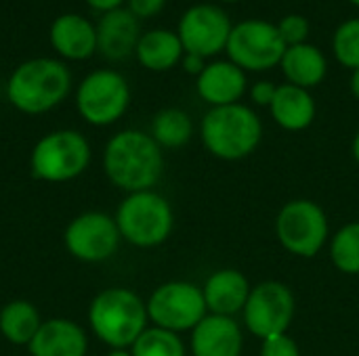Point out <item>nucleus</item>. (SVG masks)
<instances>
[{"label":"nucleus","instance_id":"1","mask_svg":"<svg viewBox=\"0 0 359 356\" xmlns=\"http://www.w3.org/2000/svg\"><path fill=\"white\" fill-rule=\"evenodd\" d=\"M103 170L122 191H151L164 172L162 147L147 132L122 130L105 145Z\"/></svg>","mask_w":359,"mask_h":356},{"label":"nucleus","instance_id":"2","mask_svg":"<svg viewBox=\"0 0 359 356\" xmlns=\"http://www.w3.org/2000/svg\"><path fill=\"white\" fill-rule=\"evenodd\" d=\"M147 304L128 287H107L88 306L93 334L111 350L130 348L147 329Z\"/></svg>","mask_w":359,"mask_h":356},{"label":"nucleus","instance_id":"3","mask_svg":"<svg viewBox=\"0 0 359 356\" xmlns=\"http://www.w3.org/2000/svg\"><path fill=\"white\" fill-rule=\"evenodd\" d=\"M72 76L65 63L32 59L21 63L6 82V99L21 113L40 115L57 107L69 92Z\"/></svg>","mask_w":359,"mask_h":356},{"label":"nucleus","instance_id":"4","mask_svg":"<svg viewBox=\"0 0 359 356\" xmlns=\"http://www.w3.org/2000/svg\"><path fill=\"white\" fill-rule=\"evenodd\" d=\"M200 136L208 153L225 162H236L248 157L259 147L263 124L257 111L242 103L210 107L202 118Z\"/></svg>","mask_w":359,"mask_h":356},{"label":"nucleus","instance_id":"5","mask_svg":"<svg viewBox=\"0 0 359 356\" xmlns=\"http://www.w3.org/2000/svg\"><path fill=\"white\" fill-rule=\"evenodd\" d=\"M116 225L124 241L137 248H156L170 237L175 216L162 195L139 191L122 199L116 212Z\"/></svg>","mask_w":359,"mask_h":356},{"label":"nucleus","instance_id":"6","mask_svg":"<svg viewBox=\"0 0 359 356\" xmlns=\"http://www.w3.org/2000/svg\"><path fill=\"white\" fill-rule=\"evenodd\" d=\"M90 164V145L78 130H55L44 134L32 149V174L46 183L78 178Z\"/></svg>","mask_w":359,"mask_h":356},{"label":"nucleus","instance_id":"7","mask_svg":"<svg viewBox=\"0 0 359 356\" xmlns=\"http://www.w3.org/2000/svg\"><path fill=\"white\" fill-rule=\"evenodd\" d=\"M225 52L244 71H269L280 67L286 44L276 23L267 19H244L233 23Z\"/></svg>","mask_w":359,"mask_h":356},{"label":"nucleus","instance_id":"8","mask_svg":"<svg viewBox=\"0 0 359 356\" xmlns=\"http://www.w3.org/2000/svg\"><path fill=\"white\" fill-rule=\"evenodd\" d=\"M130 105V86L116 69H97L88 73L76 92V107L82 120L93 126L118 122Z\"/></svg>","mask_w":359,"mask_h":356},{"label":"nucleus","instance_id":"9","mask_svg":"<svg viewBox=\"0 0 359 356\" xmlns=\"http://www.w3.org/2000/svg\"><path fill=\"white\" fill-rule=\"evenodd\" d=\"M276 235L290 254L313 258L328 237L326 212L309 199L288 201L276 218Z\"/></svg>","mask_w":359,"mask_h":356},{"label":"nucleus","instance_id":"10","mask_svg":"<svg viewBox=\"0 0 359 356\" xmlns=\"http://www.w3.org/2000/svg\"><path fill=\"white\" fill-rule=\"evenodd\" d=\"M147 304V317L156 327L168 332H189L206 317V300L198 285L187 281H170L160 285Z\"/></svg>","mask_w":359,"mask_h":356},{"label":"nucleus","instance_id":"11","mask_svg":"<svg viewBox=\"0 0 359 356\" xmlns=\"http://www.w3.org/2000/svg\"><path fill=\"white\" fill-rule=\"evenodd\" d=\"M233 23L223 6L200 2L189 6L177 25V36L189 55H198L202 59H212L225 52Z\"/></svg>","mask_w":359,"mask_h":356},{"label":"nucleus","instance_id":"12","mask_svg":"<svg viewBox=\"0 0 359 356\" xmlns=\"http://www.w3.org/2000/svg\"><path fill=\"white\" fill-rule=\"evenodd\" d=\"M244 323L257 338L286 334L294 317V296L280 281H265L250 290L244 306Z\"/></svg>","mask_w":359,"mask_h":356},{"label":"nucleus","instance_id":"13","mask_svg":"<svg viewBox=\"0 0 359 356\" xmlns=\"http://www.w3.org/2000/svg\"><path fill=\"white\" fill-rule=\"evenodd\" d=\"M120 239L116 218L103 212H84L76 216L63 233L67 252L82 262H103L111 258Z\"/></svg>","mask_w":359,"mask_h":356},{"label":"nucleus","instance_id":"14","mask_svg":"<svg viewBox=\"0 0 359 356\" xmlns=\"http://www.w3.org/2000/svg\"><path fill=\"white\" fill-rule=\"evenodd\" d=\"M196 90L210 107L236 105L248 90V78L246 71L229 59H215L208 61L204 71L196 78Z\"/></svg>","mask_w":359,"mask_h":356},{"label":"nucleus","instance_id":"15","mask_svg":"<svg viewBox=\"0 0 359 356\" xmlns=\"http://www.w3.org/2000/svg\"><path fill=\"white\" fill-rule=\"evenodd\" d=\"M97 27V50L109 61H122L135 55L141 27L128 8H114L101 15Z\"/></svg>","mask_w":359,"mask_h":356},{"label":"nucleus","instance_id":"16","mask_svg":"<svg viewBox=\"0 0 359 356\" xmlns=\"http://www.w3.org/2000/svg\"><path fill=\"white\" fill-rule=\"evenodd\" d=\"M242 348V329L231 317L206 315L191 329L194 356H240Z\"/></svg>","mask_w":359,"mask_h":356},{"label":"nucleus","instance_id":"17","mask_svg":"<svg viewBox=\"0 0 359 356\" xmlns=\"http://www.w3.org/2000/svg\"><path fill=\"white\" fill-rule=\"evenodd\" d=\"M27 350L32 356H86L88 338L72 319H48L42 321Z\"/></svg>","mask_w":359,"mask_h":356},{"label":"nucleus","instance_id":"18","mask_svg":"<svg viewBox=\"0 0 359 356\" xmlns=\"http://www.w3.org/2000/svg\"><path fill=\"white\" fill-rule=\"evenodd\" d=\"M53 48L69 61L88 59L97 50V27L82 15L65 13L57 17L48 31Z\"/></svg>","mask_w":359,"mask_h":356},{"label":"nucleus","instance_id":"19","mask_svg":"<svg viewBox=\"0 0 359 356\" xmlns=\"http://www.w3.org/2000/svg\"><path fill=\"white\" fill-rule=\"evenodd\" d=\"M202 294L210 315L233 317L236 313L244 311L246 300L250 296V285L240 271L223 269L206 279Z\"/></svg>","mask_w":359,"mask_h":356},{"label":"nucleus","instance_id":"20","mask_svg":"<svg viewBox=\"0 0 359 356\" xmlns=\"http://www.w3.org/2000/svg\"><path fill=\"white\" fill-rule=\"evenodd\" d=\"M280 69L288 84L299 88H316L328 76V59L316 44H297L286 46V52L280 61Z\"/></svg>","mask_w":359,"mask_h":356},{"label":"nucleus","instance_id":"21","mask_svg":"<svg viewBox=\"0 0 359 356\" xmlns=\"http://www.w3.org/2000/svg\"><path fill=\"white\" fill-rule=\"evenodd\" d=\"M269 111L278 126L290 132H301L313 124L318 109H316V99L311 97L309 90L286 82L278 86Z\"/></svg>","mask_w":359,"mask_h":356},{"label":"nucleus","instance_id":"22","mask_svg":"<svg viewBox=\"0 0 359 356\" xmlns=\"http://www.w3.org/2000/svg\"><path fill=\"white\" fill-rule=\"evenodd\" d=\"M185 48L172 29H149L141 34L135 57L149 71H168L181 63Z\"/></svg>","mask_w":359,"mask_h":356},{"label":"nucleus","instance_id":"23","mask_svg":"<svg viewBox=\"0 0 359 356\" xmlns=\"http://www.w3.org/2000/svg\"><path fill=\"white\" fill-rule=\"evenodd\" d=\"M42 325L38 308L27 300H13L0 311V334L15 346H27Z\"/></svg>","mask_w":359,"mask_h":356},{"label":"nucleus","instance_id":"24","mask_svg":"<svg viewBox=\"0 0 359 356\" xmlns=\"http://www.w3.org/2000/svg\"><path fill=\"white\" fill-rule=\"evenodd\" d=\"M194 134L191 118L177 107L162 109L151 120V138L166 149H179L189 143Z\"/></svg>","mask_w":359,"mask_h":356},{"label":"nucleus","instance_id":"25","mask_svg":"<svg viewBox=\"0 0 359 356\" xmlns=\"http://www.w3.org/2000/svg\"><path fill=\"white\" fill-rule=\"evenodd\" d=\"M133 356H185V344L179 334L162 329V327H147L137 342L130 346Z\"/></svg>","mask_w":359,"mask_h":356},{"label":"nucleus","instance_id":"26","mask_svg":"<svg viewBox=\"0 0 359 356\" xmlns=\"http://www.w3.org/2000/svg\"><path fill=\"white\" fill-rule=\"evenodd\" d=\"M330 258L345 275H359V222L345 225L330 243Z\"/></svg>","mask_w":359,"mask_h":356},{"label":"nucleus","instance_id":"27","mask_svg":"<svg viewBox=\"0 0 359 356\" xmlns=\"http://www.w3.org/2000/svg\"><path fill=\"white\" fill-rule=\"evenodd\" d=\"M332 55L343 67L351 71L359 69V17L345 19L337 25L332 34Z\"/></svg>","mask_w":359,"mask_h":356},{"label":"nucleus","instance_id":"28","mask_svg":"<svg viewBox=\"0 0 359 356\" xmlns=\"http://www.w3.org/2000/svg\"><path fill=\"white\" fill-rule=\"evenodd\" d=\"M276 25H278L280 38L284 40L286 46H297V44L309 42L311 23H309V19H307L305 15H301V13H290V15L282 17Z\"/></svg>","mask_w":359,"mask_h":356},{"label":"nucleus","instance_id":"29","mask_svg":"<svg viewBox=\"0 0 359 356\" xmlns=\"http://www.w3.org/2000/svg\"><path fill=\"white\" fill-rule=\"evenodd\" d=\"M261 356H301V353L292 338H288L286 334H280V336H271L263 340Z\"/></svg>","mask_w":359,"mask_h":356},{"label":"nucleus","instance_id":"30","mask_svg":"<svg viewBox=\"0 0 359 356\" xmlns=\"http://www.w3.org/2000/svg\"><path fill=\"white\" fill-rule=\"evenodd\" d=\"M126 8L137 17V19H151L160 15L166 6V0H126Z\"/></svg>","mask_w":359,"mask_h":356},{"label":"nucleus","instance_id":"31","mask_svg":"<svg viewBox=\"0 0 359 356\" xmlns=\"http://www.w3.org/2000/svg\"><path fill=\"white\" fill-rule=\"evenodd\" d=\"M276 90L278 86L269 80H259L250 86V99L255 105L259 107H269L273 103V97H276Z\"/></svg>","mask_w":359,"mask_h":356},{"label":"nucleus","instance_id":"32","mask_svg":"<svg viewBox=\"0 0 359 356\" xmlns=\"http://www.w3.org/2000/svg\"><path fill=\"white\" fill-rule=\"evenodd\" d=\"M181 65H183V69L187 71V73H191V76H200L202 71H204V67L208 65V61L206 59H202V57H198V55H189V52H185L183 55V59H181Z\"/></svg>","mask_w":359,"mask_h":356},{"label":"nucleus","instance_id":"33","mask_svg":"<svg viewBox=\"0 0 359 356\" xmlns=\"http://www.w3.org/2000/svg\"><path fill=\"white\" fill-rule=\"evenodd\" d=\"M122 2L126 0H86L88 6H93L95 10H101V13H107V10H114V8H120Z\"/></svg>","mask_w":359,"mask_h":356},{"label":"nucleus","instance_id":"34","mask_svg":"<svg viewBox=\"0 0 359 356\" xmlns=\"http://www.w3.org/2000/svg\"><path fill=\"white\" fill-rule=\"evenodd\" d=\"M349 88H351V94L359 101V69H355L351 73V82H349Z\"/></svg>","mask_w":359,"mask_h":356},{"label":"nucleus","instance_id":"35","mask_svg":"<svg viewBox=\"0 0 359 356\" xmlns=\"http://www.w3.org/2000/svg\"><path fill=\"white\" fill-rule=\"evenodd\" d=\"M351 153H353L355 162H358V164H359V132H358V134H355L353 143H351Z\"/></svg>","mask_w":359,"mask_h":356},{"label":"nucleus","instance_id":"36","mask_svg":"<svg viewBox=\"0 0 359 356\" xmlns=\"http://www.w3.org/2000/svg\"><path fill=\"white\" fill-rule=\"evenodd\" d=\"M107 356H133L128 350H111Z\"/></svg>","mask_w":359,"mask_h":356},{"label":"nucleus","instance_id":"37","mask_svg":"<svg viewBox=\"0 0 359 356\" xmlns=\"http://www.w3.org/2000/svg\"><path fill=\"white\" fill-rule=\"evenodd\" d=\"M219 2H223V4H236V2H242V0H219Z\"/></svg>","mask_w":359,"mask_h":356},{"label":"nucleus","instance_id":"38","mask_svg":"<svg viewBox=\"0 0 359 356\" xmlns=\"http://www.w3.org/2000/svg\"><path fill=\"white\" fill-rule=\"evenodd\" d=\"M347 2H351L353 6H358V8H359V0H347Z\"/></svg>","mask_w":359,"mask_h":356}]
</instances>
